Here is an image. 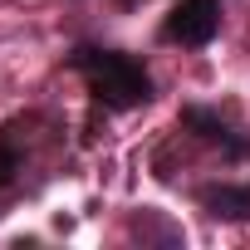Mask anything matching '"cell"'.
Listing matches in <instances>:
<instances>
[{
  "label": "cell",
  "mask_w": 250,
  "mask_h": 250,
  "mask_svg": "<svg viewBox=\"0 0 250 250\" xmlns=\"http://www.w3.org/2000/svg\"><path fill=\"white\" fill-rule=\"evenodd\" d=\"M69 69L83 74L88 93L113 108V113H128V108H143L152 98V74L123 49H98V44H79L69 54Z\"/></svg>",
  "instance_id": "cell-1"
},
{
  "label": "cell",
  "mask_w": 250,
  "mask_h": 250,
  "mask_svg": "<svg viewBox=\"0 0 250 250\" xmlns=\"http://www.w3.org/2000/svg\"><path fill=\"white\" fill-rule=\"evenodd\" d=\"M221 30V0H177L162 20V40L167 44H187V49H201L211 44Z\"/></svg>",
  "instance_id": "cell-2"
},
{
  "label": "cell",
  "mask_w": 250,
  "mask_h": 250,
  "mask_svg": "<svg viewBox=\"0 0 250 250\" xmlns=\"http://www.w3.org/2000/svg\"><path fill=\"white\" fill-rule=\"evenodd\" d=\"M182 128H187V133H196L201 143L221 147V157H230V162L250 157V138H245V133H235V128H230V123H226V118H221L216 108L187 103V108H182Z\"/></svg>",
  "instance_id": "cell-3"
},
{
  "label": "cell",
  "mask_w": 250,
  "mask_h": 250,
  "mask_svg": "<svg viewBox=\"0 0 250 250\" xmlns=\"http://www.w3.org/2000/svg\"><path fill=\"white\" fill-rule=\"evenodd\" d=\"M196 206L216 221H250V182L230 187V182H206L196 187Z\"/></svg>",
  "instance_id": "cell-4"
},
{
  "label": "cell",
  "mask_w": 250,
  "mask_h": 250,
  "mask_svg": "<svg viewBox=\"0 0 250 250\" xmlns=\"http://www.w3.org/2000/svg\"><path fill=\"white\" fill-rule=\"evenodd\" d=\"M128 230L147 245V240H157V245H182V226H172V221H162V211H152V206H143V211H133V221H128Z\"/></svg>",
  "instance_id": "cell-5"
},
{
  "label": "cell",
  "mask_w": 250,
  "mask_h": 250,
  "mask_svg": "<svg viewBox=\"0 0 250 250\" xmlns=\"http://www.w3.org/2000/svg\"><path fill=\"white\" fill-rule=\"evenodd\" d=\"M15 172H20V152H15V143H10V138H0V187H10V182H15Z\"/></svg>",
  "instance_id": "cell-6"
}]
</instances>
